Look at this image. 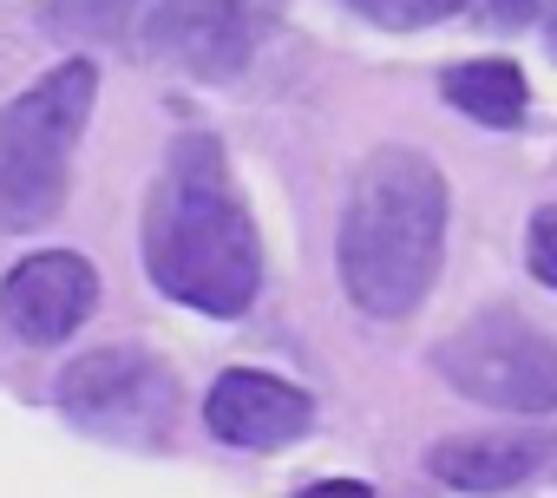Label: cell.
<instances>
[{
	"mask_svg": "<svg viewBox=\"0 0 557 498\" xmlns=\"http://www.w3.org/2000/svg\"><path fill=\"white\" fill-rule=\"evenodd\" d=\"M145 270L151 283L203 315H243L262 289V242L230 184L216 138H177L145 203Z\"/></svg>",
	"mask_w": 557,
	"mask_h": 498,
	"instance_id": "cell-1",
	"label": "cell"
},
{
	"mask_svg": "<svg viewBox=\"0 0 557 498\" xmlns=\"http://www.w3.org/2000/svg\"><path fill=\"white\" fill-rule=\"evenodd\" d=\"M446 249V177L413 145H381L348 184L335 270L361 315L400 322L426 302Z\"/></svg>",
	"mask_w": 557,
	"mask_h": 498,
	"instance_id": "cell-2",
	"label": "cell"
},
{
	"mask_svg": "<svg viewBox=\"0 0 557 498\" xmlns=\"http://www.w3.org/2000/svg\"><path fill=\"white\" fill-rule=\"evenodd\" d=\"M92 92H99V66L60 60L0 112V229H34L66 203L73 145L92 119Z\"/></svg>",
	"mask_w": 557,
	"mask_h": 498,
	"instance_id": "cell-3",
	"label": "cell"
},
{
	"mask_svg": "<svg viewBox=\"0 0 557 498\" xmlns=\"http://www.w3.org/2000/svg\"><path fill=\"white\" fill-rule=\"evenodd\" d=\"M433 361L479 407H498V413H557V341L537 335L511 309L472 315L459 335L440 341Z\"/></svg>",
	"mask_w": 557,
	"mask_h": 498,
	"instance_id": "cell-4",
	"label": "cell"
},
{
	"mask_svg": "<svg viewBox=\"0 0 557 498\" xmlns=\"http://www.w3.org/2000/svg\"><path fill=\"white\" fill-rule=\"evenodd\" d=\"M60 407L86 433L125 439V446H151L177 420V381L145 348H99V354H86V361H73L60 374Z\"/></svg>",
	"mask_w": 557,
	"mask_h": 498,
	"instance_id": "cell-5",
	"label": "cell"
},
{
	"mask_svg": "<svg viewBox=\"0 0 557 498\" xmlns=\"http://www.w3.org/2000/svg\"><path fill=\"white\" fill-rule=\"evenodd\" d=\"M269 21H275V0H151L158 53L210 79L249 66Z\"/></svg>",
	"mask_w": 557,
	"mask_h": 498,
	"instance_id": "cell-6",
	"label": "cell"
},
{
	"mask_svg": "<svg viewBox=\"0 0 557 498\" xmlns=\"http://www.w3.org/2000/svg\"><path fill=\"white\" fill-rule=\"evenodd\" d=\"M99 302V270L79 257V249H40L27 257L8 283H0V315L8 328L34 348H53L66 341Z\"/></svg>",
	"mask_w": 557,
	"mask_h": 498,
	"instance_id": "cell-7",
	"label": "cell"
},
{
	"mask_svg": "<svg viewBox=\"0 0 557 498\" xmlns=\"http://www.w3.org/2000/svg\"><path fill=\"white\" fill-rule=\"evenodd\" d=\"M315 420V400L275 374H256V368H230L210 394H203V426L223 439V446H243V452H275L302 439Z\"/></svg>",
	"mask_w": 557,
	"mask_h": 498,
	"instance_id": "cell-8",
	"label": "cell"
},
{
	"mask_svg": "<svg viewBox=\"0 0 557 498\" xmlns=\"http://www.w3.org/2000/svg\"><path fill=\"white\" fill-rule=\"evenodd\" d=\"M550 452L557 446L544 433H459V439H440L426 452V465L453 491H505V485L531 478Z\"/></svg>",
	"mask_w": 557,
	"mask_h": 498,
	"instance_id": "cell-9",
	"label": "cell"
},
{
	"mask_svg": "<svg viewBox=\"0 0 557 498\" xmlns=\"http://www.w3.org/2000/svg\"><path fill=\"white\" fill-rule=\"evenodd\" d=\"M446 99L466 119L492 125V132H511L531 112V86H524V73L511 60H466V66H453L446 73Z\"/></svg>",
	"mask_w": 557,
	"mask_h": 498,
	"instance_id": "cell-10",
	"label": "cell"
},
{
	"mask_svg": "<svg viewBox=\"0 0 557 498\" xmlns=\"http://www.w3.org/2000/svg\"><path fill=\"white\" fill-rule=\"evenodd\" d=\"M47 14H53V27L73 34V40H112V34L132 27L138 0H47Z\"/></svg>",
	"mask_w": 557,
	"mask_h": 498,
	"instance_id": "cell-11",
	"label": "cell"
},
{
	"mask_svg": "<svg viewBox=\"0 0 557 498\" xmlns=\"http://www.w3.org/2000/svg\"><path fill=\"white\" fill-rule=\"evenodd\" d=\"M361 14H374L381 27H426V21H446L459 8H472V0H355Z\"/></svg>",
	"mask_w": 557,
	"mask_h": 498,
	"instance_id": "cell-12",
	"label": "cell"
},
{
	"mask_svg": "<svg viewBox=\"0 0 557 498\" xmlns=\"http://www.w3.org/2000/svg\"><path fill=\"white\" fill-rule=\"evenodd\" d=\"M524 263L544 289H557V203H544L531 216V236H524Z\"/></svg>",
	"mask_w": 557,
	"mask_h": 498,
	"instance_id": "cell-13",
	"label": "cell"
},
{
	"mask_svg": "<svg viewBox=\"0 0 557 498\" xmlns=\"http://www.w3.org/2000/svg\"><path fill=\"white\" fill-rule=\"evenodd\" d=\"M296 498H374L361 478H322V485H309V491H296Z\"/></svg>",
	"mask_w": 557,
	"mask_h": 498,
	"instance_id": "cell-14",
	"label": "cell"
},
{
	"mask_svg": "<svg viewBox=\"0 0 557 498\" xmlns=\"http://www.w3.org/2000/svg\"><path fill=\"white\" fill-rule=\"evenodd\" d=\"M544 21H550V34H557V8H550V14H544Z\"/></svg>",
	"mask_w": 557,
	"mask_h": 498,
	"instance_id": "cell-15",
	"label": "cell"
}]
</instances>
